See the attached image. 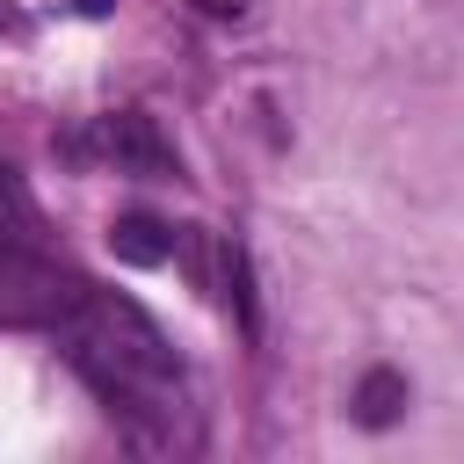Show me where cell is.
<instances>
[{"instance_id": "cell-4", "label": "cell", "mask_w": 464, "mask_h": 464, "mask_svg": "<svg viewBox=\"0 0 464 464\" xmlns=\"http://www.w3.org/2000/svg\"><path fill=\"white\" fill-rule=\"evenodd\" d=\"M109 254H116V261H130V268H160V261L174 254V232H167L160 218L130 210V218H116V225H109Z\"/></svg>"}, {"instance_id": "cell-3", "label": "cell", "mask_w": 464, "mask_h": 464, "mask_svg": "<svg viewBox=\"0 0 464 464\" xmlns=\"http://www.w3.org/2000/svg\"><path fill=\"white\" fill-rule=\"evenodd\" d=\"M102 152L116 160V174H145V181H174V174H181L174 145L160 138V123H152L145 109L109 116V123H102Z\"/></svg>"}, {"instance_id": "cell-5", "label": "cell", "mask_w": 464, "mask_h": 464, "mask_svg": "<svg viewBox=\"0 0 464 464\" xmlns=\"http://www.w3.org/2000/svg\"><path fill=\"white\" fill-rule=\"evenodd\" d=\"M406 413V377L399 370H362V384H355V420L362 428H392Z\"/></svg>"}, {"instance_id": "cell-8", "label": "cell", "mask_w": 464, "mask_h": 464, "mask_svg": "<svg viewBox=\"0 0 464 464\" xmlns=\"http://www.w3.org/2000/svg\"><path fill=\"white\" fill-rule=\"evenodd\" d=\"M0 36H29V14L14 0H0Z\"/></svg>"}, {"instance_id": "cell-7", "label": "cell", "mask_w": 464, "mask_h": 464, "mask_svg": "<svg viewBox=\"0 0 464 464\" xmlns=\"http://www.w3.org/2000/svg\"><path fill=\"white\" fill-rule=\"evenodd\" d=\"M36 232H44L36 196L22 188V174H14V167H0V239H22V246H29Z\"/></svg>"}, {"instance_id": "cell-10", "label": "cell", "mask_w": 464, "mask_h": 464, "mask_svg": "<svg viewBox=\"0 0 464 464\" xmlns=\"http://www.w3.org/2000/svg\"><path fill=\"white\" fill-rule=\"evenodd\" d=\"M80 7H87V14H102V7H109V0H80Z\"/></svg>"}, {"instance_id": "cell-1", "label": "cell", "mask_w": 464, "mask_h": 464, "mask_svg": "<svg viewBox=\"0 0 464 464\" xmlns=\"http://www.w3.org/2000/svg\"><path fill=\"white\" fill-rule=\"evenodd\" d=\"M72 355V370L109 399V413H123L130 442L138 450H188V384H181V362L167 355L160 326L116 297V290H87L65 304V319L51 326Z\"/></svg>"}, {"instance_id": "cell-6", "label": "cell", "mask_w": 464, "mask_h": 464, "mask_svg": "<svg viewBox=\"0 0 464 464\" xmlns=\"http://www.w3.org/2000/svg\"><path fill=\"white\" fill-rule=\"evenodd\" d=\"M218 297L239 312L246 334H261V312H254V283H246V246L239 239H218Z\"/></svg>"}, {"instance_id": "cell-2", "label": "cell", "mask_w": 464, "mask_h": 464, "mask_svg": "<svg viewBox=\"0 0 464 464\" xmlns=\"http://www.w3.org/2000/svg\"><path fill=\"white\" fill-rule=\"evenodd\" d=\"M72 297L80 283L58 276V261H44L22 239H0V326H58Z\"/></svg>"}, {"instance_id": "cell-9", "label": "cell", "mask_w": 464, "mask_h": 464, "mask_svg": "<svg viewBox=\"0 0 464 464\" xmlns=\"http://www.w3.org/2000/svg\"><path fill=\"white\" fill-rule=\"evenodd\" d=\"M196 7H203V14H218V22H232V14L246 7V0H196Z\"/></svg>"}]
</instances>
